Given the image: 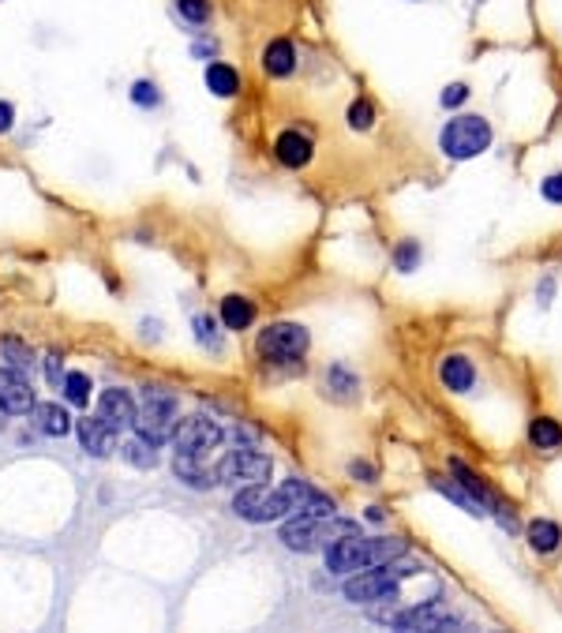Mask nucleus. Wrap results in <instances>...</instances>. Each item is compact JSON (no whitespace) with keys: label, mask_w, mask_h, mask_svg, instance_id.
Instances as JSON below:
<instances>
[{"label":"nucleus","mask_w":562,"mask_h":633,"mask_svg":"<svg viewBox=\"0 0 562 633\" xmlns=\"http://www.w3.org/2000/svg\"><path fill=\"white\" fill-rule=\"evenodd\" d=\"M98 416H102L109 427H132L135 424V398L128 394V390H120V386H113V390H102V398H98Z\"/></svg>","instance_id":"13"},{"label":"nucleus","mask_w":562,"mask_h":633,"mask_svg":"<svg viewBox=\"0 0 562 633\" xmlns=\"http://www.w3.org/2000/svg\"><path fill=\"white\" fill-rule=\"evenodd\" d=\"M34 413V427L42 431V435H49V439H64L68 431H72V416L60 409L57 401H45V405H34L30 409Z\"/></svg>","instance_id":"18"},{"label":"nucleus","mask_w":562,"mask_h":633,"mask_svg":"<svg viewBox=\"0 0 562 633\" xmlns=\"http://www.w3.org/2000/svg\"><path fill=\"white\" fill-rule=\"evenodd\" d=\"M416 574H424V566H420V562H401V559L379 562V566L360 570L356 577L345 581V600H349V604L398 600V585L405 581V577H416Z\"/></svg>","instance_id":"4"},{"label":"nucleus","mask_w":562,"mask_h":633,"mask_svg":"<svg viewBox=\"0 0 562 633\" xmlns=\"http://www.w3.org/2000/svg\"><path fill=\"white\" fill-rule=\"evenodd\" d=\"M439 383L450 390V394H469L476 386V368L469 356L461 353H450L443 356V364H439Z\"/></svg>","instance_id":"15"},{"label":"nucleus","mask_w":562,"mask_h":633,"mask_svg":"<svg viewBox=\"0 0 562 633\" xmlns=\"http://www.w3.org/2000/svg\"><path fill=\"white\" fill-rule=\"evenodd\" d=\"M311 345V334L300 323H274L259 334V353L274 360V364H296L304 360Z\"/></svg>","instance_id":"8"},{"label":"nucleus","mask_w":562,"mask_h":633,"mask_svg":"<svg viewBox=\"0 0 562 633\" xmlns=\"http://www.w3.org/2000/svg\"><path fill=\"white\" fill-rule=\"evenodd\" d=\"M525 435H529V446H533V450H548L551 454V450L562 446V424L555 416H533Z\"/></svg>","instance_id":"20"},{"label":"nucleus","mask_w":562,"mask_h":633,"mask_svg":"<svg viewBox=\"0 0 562 633\" xmlns=\"http://www.w3.org/2000/svg\"><path fill=\"white\" fill-rule=\"evenodd\" d=\"M349 128H353V132H371V128H375V109H371L368 98H356V102L349 105Z\"/></svg>","instance_id":"27"},{"label":"nucleus","mask_w":562,"mask_h":633,"mask_svg":"<svg viewBox=\"0 0 562 633\" xmlns=\"http://www.w3.org/2000/svg\"><path fill=\"white\" fill-rule=\"evenodd\" d=\"M12 124H15V109H12V102H0V135L12 132Z\"/></svg>","instance_id":"36"},{"label":"nucleus","mask_w":562,"mask_h":633,"mask_svg":"<svg viewBox=\"0 0 562 633\" xmlns=\"http://www.w3.org/2000/svg\"><path fill=\"white\" fill-rule=\"evenodd\" d=\"M386 626H394V630H428V633H443V630H461L465 622L458 615H450L439 600H431V604H420V607H409V611H398V615H383Z\"/></svg>","instance_id":"10"},{"label":"nucleus","mask_w":562,"mask_h":633,"mask_svg":"<svg viewBox=\"0 0 562 633\" xmlns=\"http://www.w3.org/2000/svg\"><path fill=\"white\" fill-rule=\"evenodd\" d=\"M192 326H195V338H199V345H203V349H214V353L222 349V338H218V323H214L210 315H195Z\"/></svg>","instance_id":"28"},{"label":"nucleus","mask_w":562,"mask_h":633,"mask_svg":"<svg viewBox=\"0 0 562 633\" xmlns=\"http://www.w3.org/2000/svg\"><path fill=\"white\" fill-rule=\"evenodd\" d=\"M394 263H398L401 274H413L416 266H420V244H416V240H405V244L394 251Z\"/></svg>","instance_id":"30"},{"label":"nucleus","mask_w":562,"mask_h":633,"mask_svg":"<svg viewBox=\"0 0 562 633\" xmlns=\"http://www.w3.org/2000/svg\"><path fill=\"white\" fill-rule=\"evenodd\" d=\"M360 532V521H345V517H311V514H296L293 521L281 525V544L289 551H326L334 547L345 536H356Z\"/></svg>","instance_id":"3"},{"label":"nucleus","mask_w":562,"mask_h":633,"mask_svg":"<svg viewBox=\"0 0 562 633\" xmlns=\"http://www.w3.org/2000/svg\"><path fill=\"white\" fill-rule=\"evenodd\" d=\"M525 540H529V547H533L536 555H555L562 547V525L551 521V517H533L525 525Z\"/></svg>","instance_id":"16"},{"label":"nucleus","mask_w":562,"mask_h":633,"mask_svg":"<svg viewBox=\"0 0 562 633\" xmlns=\"http://www.w3.org/2000/svg\"><path fill=\"white\" fill-rule=\"evenodd\" d=\"M540 195L555 207H562V173H551L548 180H540Z\"/></svg>","instance_id":"32"},{"label":"nucleus","mask_w":562,"mask_h":633,"mask_svg":"<svg viewBox=\"0 0 562 633\" xmlns=\"http://www.w3.org/2000/svg\"><path fill=\"white\" fill-rule=\"evenodd\" d=\"M38 401H34V386L27 375L15 368H0V409L8 416H27Z\"/></svg>","instance_id":"11"},{"label":"nucleus","mask_w":562,"mask_h":633,"mask_svg":"<svg viewBox=\"0 0 562 633\" xmlns=\"http://www.w3.org/2000/svg\"><path fill=\"white\" fill-rule=\"evenodd\" d=\"M180 424V398L165 386H147L143 390V409H135V435L150 442L154 450L173 439Z\"/></svg>","instance_id":"5"},{"label":"nucleus","mask_w":562,"mask_h":633,"mask_svg":"<svg viewBox=\"0 0 562 633\" xmlns=\"http://www.w3.org/2000/svg\"><path fill=\"white\" fill-rule=\"evenodd\" d=\"M173 472H177L180 484L195 487V491H210V487L218 484V472L207 469V465L195 461V457H173Z\"/></svg>","instance_id":"19"},{"label":"nucleus","mask_w":562,"mask_h":633,"mask_svg":"<svg viewBox=\"0 0 562 633\" xmlns=\"http://www.w3.org/2000/svg\"><path fill=\"white\" fill-rule=\"evenodd\" d=\"M60 390H64V398H68V405H90V375H83V371H72V375H64V383H60Z\"/></svg>","instance_id":"24"},{"label":"nucleus","mask_w":562,"mask_h":633,"mask_svg":"<svg viewBox=\"0 0 562 633\" xmlns=\"http://www.w3.org/2000/svg\"><path fill=\"white\" fill-rule=\"evenodd\" d=\"M0 349H4V356H8V368H15V371L34 368V353H30V345H23L19 338H4L0 341Z\"/></svg>","instance_id":"26"},{"label":"nucleus","mask_w":562,"mask_h":633,"mask_svg":"<svg viewBox=\"0 0 562 633\" xmlns=\"http://www.w3.org/2000/svg\"><path fill=\"white\" fill-rule=\"evenodd\" d=\"M225 439V431L218 420L210 416H188L180 420L177 431H173V457H195V461H207L210 450H218Z\"/></svg>","instance_id":"7"},{"label":"nucleus","mask_w":562,"mask_h":633,"mask_svg":"<svg viewBox=\"0 0 562 633\" xmlns=\"http://www.w3.org/2000/svg\"><path fill=\"white\" fill-rule=\"evenodd\" d=\"M409 544L398 540V536H345L334 547H326V570L330 574H360V570H371L379 562L390 559H405Z\"/></svg>","instance_id":"2"},{"label":"nucleus","mask_w":562,"mask_h":633,"mask_svg":"<svg viewBox=\"0 0 562 633\" xmlns=\"http://www.w3.org/2000/svg\"><path fill=\"white\" fill-rule=\"evenodd\" d=\"M177 8L184 19H192V23H207L210 19V0H177Z\"/></svg>","instance_id":"31"},{"label":"nucleus","mask_w":562,"mask_h":633,"mask_svg":"<svg viewBox=\"0 0 562 633\" xmlns=\"http://www.w3.org/2000/svg\"><path fill=\"white\" fill-rule=\"evenodd\" d=\"M120 457L128 461V465H135V469H154L158 465V454H154V446L143 439H132L120 446Z\"/></svg>","instance_id":"25"},{"label":"nucleus","mask_w":562,"mask_h":633,"mask_svg":"<svg viewBox=\"0 0 562 633\" xmlns=\"http://www.w3.org/2000/svg\"><path fill=\"white\" fill-rule=\"evenodd\" d=\"M491 135L495 132H491L488 120L465 113V117H454L443 124L439 150H443L450 162H469V158H480V154L491 147Z\"/></svg>","instance_id":"6"},{"label":"nucleus","mask_w":562,"mask_h":633,"mask_svg":"<svg viewBox=\"0 0 562 633\" xmlns=\"http://www.w3.org/2000/svg\"><path fill=\"white\" fill-rule=\"evenodd\" d=\"M75 431H79V442H83V450H87L90 457H109L113 450H117L120 431H117V427L105 424L98 413L87 416V420H79V424H75Z\"/></svg>","instance_id":"12"},{"label":"nucleus","mask_w":562,"mask_h":633,"mask_svg":"<svg viewBox=\"0 0 562 633\" xmlns=\"http://www.w3.org/2000/svg\"><path fill=\"white\" fill-rule=\"evenodd\" d=\"M274 158H278L285 169H304V165L315 158V147H311L308 135L289 128V132H281L278 139H274Z\"/></svg>","instance_id":"14"},{"label":"nucleus","mask_w":562,"mask_h":633,"mask_svg":"<svg viewBox=\"0 0 562 633\" xmlns=\"http://www.w3.org/2000/svg\"><path fill=\"white\" fill-rule=\"evenodd\" d=\"M263 72L274 75V79H285V75L296 72V49L289 38H274V42L263 49Z\"/></svg>","instance_id":"17"},{"label":"nucleus","mask_w":562,"mask_h":633,"mask_svg":"<svg viewBox=\"0 0 562 633\" xmlns=\"http://www.w3.org/2000/svg\"><path fill=\"white\" fill-rule=\"evenodd\" d=\"M132 102L143 105V109H154V105H162V90H158V83H150V79H139L132 87Z\"/></svg>","instance_id":"29"},{"label":"nucleus","mask_w":562,"mask_h":633,"mask_svg":"<svg viewBox=\"0 0 562 633\" xmlns=\"http://www.w3.org/2000/svg\"><path fill=\"white\" fill-rule=\"evenodd\" d=\"M439 102H443L446 109H454V105L469 102V87H465V83H450V87L443 90V98H439Z\"/></svg>","instance_id":"33"},{"label":"nucleus","mask_w":562,"mask_h":633,"mask_svg":"<svg viewBox=\"0 0 562 633\" xmlns=\"http://www.w3.org/2000/svg\"><path fill=\"white\" fill-rule=\"evenodd\" d=\"M315 495V487L304 480H285V484H244L233 495V514L252 521V525H267V521H281V517L300 514L308 499Z\"/></svg>","instance_id":"1"},{"label":"nucleus","mask_w":562,"mask_h":633,"mask_svg":"<svg viewBox=\"0 0 562 633\" xmlns=\"http://www.w3.org/2000/svg\"><path fill=\"white\" fill-rule=\"evenodd\" d=\"M207 90L214 94V98H233V94H240V75L233 64H222V60H214V64H207Z\"/></svg>","instance_id":"21"},{"label":"nucleus","mask_w":562,"mask_h":633,"mask_svg":"<svg viewBox=\"0 0 562 633\" xmlns=\"http://www.w3.org/2000/svg\"><path fill=\"white\" fill-rule=\"evenodd\" d=\"M45 379H49L53 386L64 383V364H60V356H57V353L45 356Z\"/></svg>","instance_id":"34"},{"label":"nucleus","mask_w":562,"mask_h":633,"mask_svg":"<svg viewBox=\"0 0 562 633\" xmlns=\"http://www.w3.org/2000/svg\"><path fill=\"white\" fill-rule=\"evenodd\" d=\"M222 323H225V330H248V326L255 323V304L248 300V296H225Z\"/></svg>","instance_id":"22"},{"label":"nucleus","mask_w":562,"mask_h":633,"mask_svg":"<svg viewBox=\"0 0 562 633\" xmlns=\"http://www.w3.org/2000/svg\"><path fill=\"white\" fill-rule=\"evenodd\" d=\"M356 390H360V379L345 364H330L326 368V394L334 401H353Z\"/></svg>","instance_id":"23"},{"label":"nucleus","mask_w":562,"mask_h":633,"mask_svg":"<svg viewBox=\"0 0 562 633\" xmlns=\"http://www.w3.org/2000/svg\"><path fill=\"white\" fill-rule=\"evenodd\" d=\"M349 476L360 480V484H375V469H371L368 461H353V465H349Z\"/></svg>","instance_id":"35"},{"label":"nucleus","mask_w":562,"mask_h":633,"mask_svg":"<svg viewBox=\"0 0 562 633\" xmlns=\"http://www.w3.org/2000/svg\"><path fill=\"white\" fill-rule=\"evenodd\" d=\"M218 484H267L270 472H274V461L259 450H229V454L218 461Z\"/></svg>","instance_id":"9"}]
</instances>
